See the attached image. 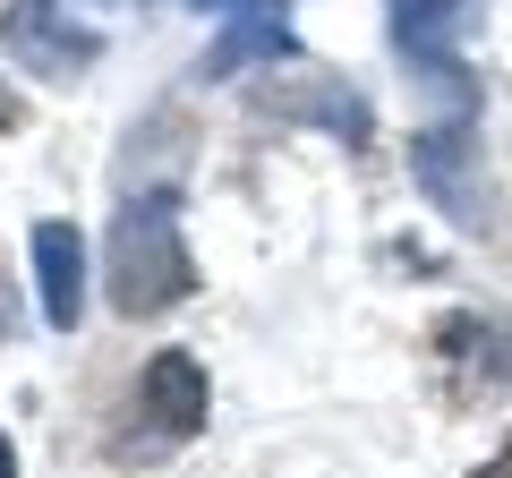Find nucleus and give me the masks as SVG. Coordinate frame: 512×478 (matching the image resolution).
I'll return each mask as SVG.
<instances>
[{
    "instance_id": "f257e3e1",
    "label": "nucleus",
    "mask_w": 512,
    "mask_h": 478,
    "mask_svg": "<svg viewBox=\"0 0 512 478\" xmlns=\"http://www.w3.org/2000/svg\"><path fill=\"white\" fill-rule=\"evenodd\" d=\"M103 291L111 308L137 325V316H163L197 291V257L180 239V188H137V197L111 214V248H103Z\"/></svg>"
},
{
    "instance_id": "f03ea898",
    "label": "nucleus",
    "mask_w": 512,
    "mask_h": 478,
    "mask_svg": "<svg viewBox=\"0 0 512 478\" xmlns=\"http://www.w3.org/2000/svg\"><path fill=\"white\" fill-rule=\"evenodd\" d=\"M0 52L18 60V69L52 77V86H69V77H86L103 60V35L77 18L69 0H9L0 9Z\"/></svg>"
},
{
    "instance_id": "7ed1b4c3",
    "label": "nucleus",
    "mask_w": 512,
    "mask_h": 478,
    "mask_svg": "<svg viewBox=\"0 0 512 478\" xmlns=\"http://www.w3.org/2000/svg\"><path fill=\"white\" fill-rule=\"evenodd\" d=\"M410 180L444 205V222H461V231H495V205H487V180H478V137H470V120H436V129L410 137Z\"/></svg>"
},
{
    "instance_id": "20e7f679",
    "label": "nucleus",
    "mask_w": 512,
    "mask_h": 478,
    "mask_svg": "<svg viewBox=\"0 0 512 478\" xmlns=\"http://www.w3.org/2000/svg\"><path fill=\"white\" fill-rule=\"evenodd\" d=\"M205 410H214V385L188 350H154L146 376H137V419H146V444L137 453H171V444L205 436Z\"/></svg>"
},
{
    "instance_id": "39448f33",
    "label": "nucleus",
    "mask_w": 512,
    "mask_h": 478,
    "mask_svg": "<svg viewBox=\"0 0 512 478\" xmlns=\"http://www.w3.org/2000/svg\"><path fill=\"white\" fill-rule=\"evenodd\" d=\"M35 308L52 333H77V316H86V239H77V222H35Z\"/></svg>"
},
{
    "instance_id": "423d86ee",
    "label": "nucleus",
    "mask_w": 512,
    "mask_h": 478,
    "mask_svg": "<svg viewBox=\"0 0 512 478\" xmlns=\"http://www.w3.org/2000/svg\"><path fill=\"white\" fill-rule=\"evenodd\" d=\"M265 103L291 111V120H325V129H342V137H367V103L350 86H308V94H274L265 86Z\"/></svg>"
},
{
    "instance_id": "0eeeda50",
    "label": "nucleus",
    "mask_w": 512,
    "mask_h": 478,
    "mask_svg": "<svg viewBox=\"0 0 512 478\" xmlns=\"http://www.w3.org/2000/svg\"><path fill=\"white\" fill-rule=\"evenodd\" d=\"M470 478H512V436H504V444H495V453H487V461H478V470H470Z\"/></svg>"
},
{
    "instance_id": "6e6552de",
    "label": "nucleus",
    "mask_w": 512,
    "mask_h": 478,
    "mask_svg": "<svg viewBox=\"0 0 512 478\" xmlns=\"http://www.w3.org/2000/svg\"><path fill=\"white\" fill-rule=\"evenodd\" d=\"M18 129H26V103H18L9 86H0V137H18Z\"/></svg>"
},
{
    "instance_id": "1a4fd4ad",
    "label": "nucleus",
    "mask_w": 512,
    "mask_h": 478,
    "mask_svg": "<svg viewBox=\"0 0 512 478\" xmlns=\"http://www.w3.org/2000/svg\"><path fill=\"white\" fill-rule=\"evenodd\" d=\"M0 478H18V444L9 436H0Z\"/></svg>"
}]
</instances>
